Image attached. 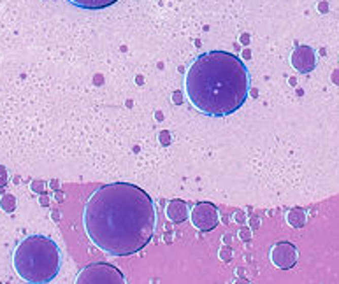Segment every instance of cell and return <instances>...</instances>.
<instances>
[{"instance_id":"6da1fadb","label":"cell","mask_w":339,"mask_h":284,"mask_svg":"<svg viewBox=\"0 0 339 284\" xmlns=\"http://www.w3.org/2000/svg\"><path fill=\"white\" fill-rule=\"evenodd\" d=\"M157 214L151 197L130 183H111L97 188L83 209V226L100 251L128 256L150 244Z\"/></svg>"},{"instance_id":"7a4b0ae2","label":"cell","mask_w":339,"mask_h":284,"mask_svg":"<svg viewBox=\"0 0 339 284\" xmlns=\"http://www.w3.org/2000/svg\"><path fill=\"white\" fill-rule=\"evenodd\" d=\"M185 91L192 105L204 116H228L241 109L248 98V68L232 53H204L190 65Z\"/></svg>"},{"instance_id":"3957f363","label":"cell","mask_w":339,"mask_h":284,"mask_svg":"<svg viewBox=\"0 0 339 284\" xmlns=\"http://www.w3.org/2000/svg\"><path fill=\"white\" fill-rule=\"evenodd\" d=\"M62 255L58 244L44 235L25 237L13 253V267L25 282L46 284L58 275Z\"/></svg>"},{"instance_id":"277c9868","label":"cell","mask_w":339,"mask_h":284,"mask_svg":"<svg viewBox=\"0 0 339 284\" xmlns=\"http://www.w3.org/2000/svg\"><path fill=\"white\" fill-rule=\"evenodd\" d=\"M76 284H125V277L113 265L93 263L79 272Z\"/></svg>"},{"instance_id":"5b68a950","label":"cell","mask_w":339,"mask_h":284,"mask_svg":"<svg viewBox=\"0 0 339 284\" xmlns=\"http://www.w3.org/2000/svg\"><path fill=\"white\" fill-rule=\"evenodd\" d=\"M190 221L199 232H211L220 223L218 207L211 202H199L190 210Z\"/></svg>"},{"instance_id":"8992f818","label":"cell","mask_w":339,"mask_h":284,"mask_svg":"<svg viewBox=\"0 0 339 284\" xmlns=\"http://www.w3.org/2000/svg\"><path fill=\"white\" fill-rule=\"evenodd\" d=\"M269 258L273 265L280 270H288L297 263L299 251L292 242H276L269 251Z\"/></svg>"},{"instance_id":"52a82bcc","label":"cell","mask_w":339,"mask_h":284,"mask_svg":"<svg viewBox=\"0 0 339 284\" xmlns=\"http://www.w3.org/2000/svg\"><path fill=\"white\" fill-rule=\"evenodd\" d=\"M292 68H295L299 74H310L317 67V53L311 46H297L290 56Z\"/></svg>"},{"instance_id":"ba28073f","label":"cell","mask_w":339,"mask_h":284,"mask_svg":"<svg viewBox=\"0 0 339 284\" xmlns=\"http://www.w3.org/2000/svg\"><path fill=\"white\" fill-rule=\"evenodd\" d=\"M165 214L171 220V223H183V221L188 218V207H186V203L180 200V198H174V200L167 203Z\"/></svg>"},{"instance_id":"9c48e42d","label":"cell","mask_w":339,"mask_h":284,"mask_svg":"<svg viewBox=\"0 0 339 284\" xmlns=\"http://www.w3.org/2000/svg\"><path fill=\"white\" fill-rule=\"evenodd\" d=\"M72 6L79 7V9H88V11H98V9H106V7L116 4L118 0H67Z\"/></svg>"},{"instance_id":"30bf717a","label":"cell","mask_w":339,"mask_h":284,"mask_svg":"<svg viewBox=\"0 0 339 284\" xmlns=\"http://www.w3.org/2000/svg\"><path fill=\"white\" fill-rule=\"evenodd\" d=\"M287 223L292 226V228H302L306 225V210L300 209V207H295V209H290L287 212Z\"/></svg>"},{"instance_id":"8fae6325","label":"cell","mask_w":339,"mask_h":284,"mask_svg":"<svg viewBox=\"0 0 339 284\" xmlns=\"http://www.w3.org/2000/svg\"><path fill=\"white\" fill-rule=\"evenodd\" d=\"M0 209L6 210V212H14L16 210V198H14V195L11 193H6L0 197Z\"/></svg>"},{"instance_id":"7c38bea8","label":"cell","mask_w":339,"mask_h":284,"mask_svg":"<svg viewBox=\"0 0 339 284\" xmlns=\"http://www.w3.org/2000/svg\"><path fill=\"white\" fill-rule=\"evenodd\" d=\"M7 179H9V174H7V168L4 165H0V188H4L7 184Z\"/></svg>"}]
</instances>
